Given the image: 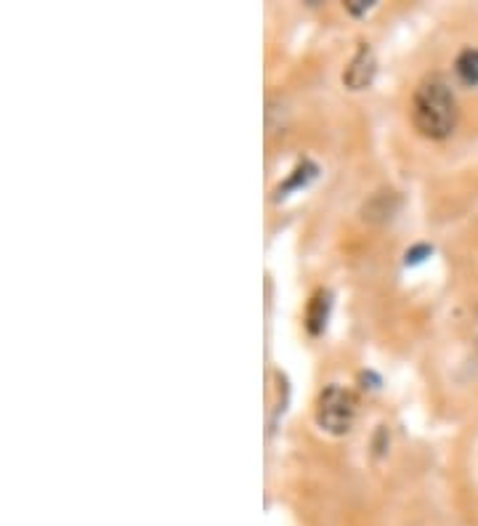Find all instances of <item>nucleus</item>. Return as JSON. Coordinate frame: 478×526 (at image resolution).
Here are the masks:
<instances>
[{
	"mask_svg": "<svg viewBox=\"0 0 478 526\" xmlns=\"http://www.w3.org/2000/svg\"><path fill=\"white\" fill-rule=\"evenodd\" d=\"M412 125L420 136L441 141L457 128L455 91L441 75L425 78L412 96Z\"/></svg>",
	"mask_w": 478,
	"mask_h": 526,
	"instance_id": "nucleus-1",
	"label": "nucleus"
},
{
	"mask_svg": "<svg viewBox=\"0 0 478 526\" xmlns=\"http://www.w3.org/2000/svg\"><path fill=\"white\" fill-rule=\"evenodd\" d=\"M317 426L332 436H343L351 431L356 418V396L348 388L332 383L319 394L314 410Z\"/></svg>",
	"mask_w": 478,
	"mask_h": 526,
	"instance_id": "nucleus-2",
	"label": "nucleus"
},
{
	"mask_svg": "<svg viewBox=\"0 0 478 526\" xmlns=\"http://www.w3.org/2000/svg\"><path fill=\"white\" fill-rule=\"evenodd\" d=\"M378 75V59H375V51H372L370 43H359L356 48L354 59L348 62L346 72H343V86L348 91H364V88L372 86V80Z\"/></svg>",
	"mask_w": 478,
	"mask_h": 526,
	"instance_id": "nucleus-3",
	"label": "nucleus"
},
{
	"mask_svg": "<svg viewBox=\"0 0 478 526\" xmlns=\"http://www.w3.org/2000/svg\"><path fill=\"white\" fill-rule=\"evenodd\" d=\"M330 293L327 290H317L314 298L309 301V309H306V327H309L311 335H319L327 325V317H330Z\"/></svg>",
	"mask_w": 478,
	"mask_h": 526,
	"instance_id": "nucleus-4",
	"label": "nucleus"
},
{
	"mask_svg": "<svg viewBox=\"0 0 478 526\" xmlns=\"http://www.w3.org/2000/svg\"><path fill=\"white\" fill-rule=\"evenodd\" d=\"M319 168L314 163H309V160H303L298 168H295L293 173H290V178H287L285 184L279 186L277 189V200H282V197H287L290 192H295V189H301V186H309L314 178H317Z\"/></svg>",
	"mask_w": 478,
	"mask_h": 526,
	"instance_id": "nucleus-5",
	"label": "nucleus"
},
{
	"mask_svg": "<svg viewBox=\"0 0 478 526\" xmlns=\"http://www.w3.org/2000/svg\"><path fill=\"white\" fill-rule=\"evenodd\" d=\"M455 72L465 86H478V48H463V51L457 54Z\"/></svg>",
	"mask_w": 478,
	"mask_h": 526,
	"instance_id": "nucleus-6",
	"label": "nucleus"
},
{
	"mask_svg": "<svg viewBox=\"0 0 478 526\" xmlns=\"http://www.w3.org/2000/svg\"><path fill=\"white\" fill-rule=\"evenodd\" d=\"M433 248H428V245H417V248L407 250V266H415V263H423L425 258H431Z\"/></svg>",
	"mask_w": 478,
	"mask_h": 526,
	"instance_id": "nucleus-7",
	"label": "nucleus"
},
{
	"mask_svg": "<svg viewBox=\"0 0 478 526\" xmlns=\"http://www.w3.org/2000/svg\"><path fill=\"white\" fill-rule=\"evenodd\" d=\"M372 6H375V3H364V0H348L346 11L348 14H354V16H362V14H367Z\"/></svg>",
	"mask_w": 478,
	"mask_h": 526,
	"instance_id": "nucleus-8",
	"label": "nucleus"
}]
</instances>
